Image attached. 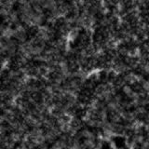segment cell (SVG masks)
Returning <instances> with one entry per match:
<instances>
[{
    "instance_id": "obj_1",
    "label": "cell",
    "mask_w": 149,
    "mask_h": 149,
    "mask_svg": "<svg viewBox=\"0 0 149 149\" xmlns=\"http://www.w3.org/2000/svg\"><path fill=\"white\" fill-rule=\"evenodd\" d=\"M109 141L115 149H125L127 146V138L124 135H111Z\"/></svg>"
},
{
    "instance_id": "obj_2",
    "label": "cell",
    "mask_w": 149,
    "mask_h": 149,
    "mask_svg": "<svg viewBox=\"0 0 149 149\" xmlns=\"http://www.w3.org/2000/svg\"><path fill=\"white\" fill-rule=\"evenodd\" d=\"M99 149H115V148L113 147V146H112L109 139H106V140H102Z\"/></svg>"
}]
</instances>
